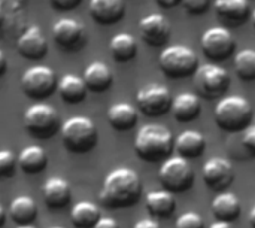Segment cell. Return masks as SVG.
<instances>
[{"mask_svg":"<svg viewBox=\"0 0 255 228\" xmlns=\"http://www.w3.org/2000/svg\"><path fill=\"white\" fill-rule=\"evenodd\" d=\"M142 193V182L133 169L118 167L103 181L100 200L111 209L128 208L137 203Z\"/></svg>","mask_w":255,"mask_h":228,"instance_id":"1","label":"cell"},{"mask_svg":"<svg viewBox=\"0 0 255 228\" xmlns=\"http://www.w3.org/2000/svg\"><path fill=\"white\" fill-rule=\"evenodd\" d=\"M175 139L170 130L160 124L143 125L134 139V151L139 158L148 163H160L170 158Z\"/></svg>","mask_w":255,"mask_h":228,"instance_id":"2","label":"cell"},{"mask_svg":"<svg viewBox=\"0 0 255 228\" xmlns=\"http://www.w3.org/2000/svg\"><path fill=\"white\" fill-rule=\"evenodd\" d=\"M253 108L245 97L227 96L215 108V122L227 133L245 131L253 122Z\"/></svg>","mask_w":255,"mask_h":228,"instance_id":"3","label":"cell"},{"mask_svg":"<svg viewBox=\"0 0 255 228\" xmlns=\"http://www.w3.org/2000/svg\"><path fill=\"white\" fill-rule=\"evenodd\" d=\"M61 139L67 151L85 154L96 148L99 133L96 124L87 116H72L61 125Z\"/></svg>","mask_w":255,"mask_h":228,"instance_id":"4","label":"cell"},{"mask_svg":"<svg viewBox=\"0 0 255 228\" xmlns=\"http://www.w3.org/2000/svg\"><path fill=\"white\" fill-rule=\"evenodd\" d=\"M160 69L172 79H184L194 76L199 69L197 54L185 45H172L160 54Z\"/></svg>","mask_w":255,"mask_h":228,"instance_id":"5","label":"cell"},{"mask_svg":"<svg viewBox=\"0 0 255 228\" xmlns=\"http://www.w3.org/2000/svg\"><path fill=\"white\" fill-rule=\"evenodd\" d=\"M24 125L33 137L46 140L55 136L60 130V116L51 105L36 103L27 109Z\"/></svg>","mask_w":255,"mask_h":228,"instance_id":"6","label":"cell"},{"mask_svg":"<svg viewBox=\"0 0 255 228\" xmlns=\"http://www.w3.org/2000/svg\"><path fill=\"white\" fill-rule=\"evenodd\" d=\"M230 87L229 72L217 64L199 66L194 73V88L203 99L214 100L223 97Z\"/></svg>","mask_w":255,"mask_h":228,"instance_id":"7","label":"cell"},{"mask_svg":"<svg viewBox=\"0 0 255 228\" xmlns=\"http://www.w3.org/2000/svg\"><path fill=\"white\" fill-rule=\"evenodd\" d=\"M161 185L172 193H184L194 184V170L188 160L176 155L167 158L158 172Z\"/></svg>","mask_w":255,"mask_h":228,"instance_id":"8","label":"cell"},{"mask_svg":"<svg viewBox=\"0 0 255 228\" xmlns=\"http://www.w3.org/2000/svg\"><path fill=\"white\" fill-rule=\"evenodd\" d=\"M21 88L27 97L33 100H43L52 96L58 88V79L51 67L34 66L24 72L21 78Z\"/></svg>","mask_w":255,"mask_h":228,"instance_id":"9","label":"cell"},{"mask_svg":"<svg viewBox=\"0 0 255 228\" xmlns=\"http://www.w3.org/2000/svg\"><path fill=\"white\" fill-rule=\"evenodd\" d=\"M136 105L143 115L155 118L163 116L164 114L172 111L173 97L164 85L149 84L137 93Z\"/></svg>","mask_w":255,"mask_h":228,"instance_id":"10","label":"cell"},{"mask_svg":"<svg viewBox=\"0 0 255 228\" xmlns=\"http://www.w3.org/2000/svg\"><path fill=\"white\" fill-rule=\"evenodd\" d=\"M202 49L206 58L221 63L235 52V39L227 27H211L202 36Z\"/></svg>","mask_w":255,"mask_h":228,"instance_id":"11","label":"cell"},{"mask_svg":"<svg viewBox=\"0 0 255 228\" xmlns=\"http://www.w3.org/2000/svg\"><path fill=\"white\" fill-rule=\"evenodd\" d=\"M55 43L67 52H76L85 45V27L75 19H60L52 27Z\"/></svg>","mask_w":255,"mask_h":228,"instance_id":"12","label":"cell"},{"mask_svg":"<svg viewBox=\"0 0 255 228\" xmlns=\"http://www.w3.org/2000/svg\"><path fill=\"white\" fill-rule=\"evenodd\" d=\"M235 178L233 167L229 160L223 157H212L203 166L205 184L214 191H223L232 185Z\"/></svg>","mask_w":255,"mask_h":228,"instance_id":"13","label":"cell"},{"mask_svg":"<svg viewBox=\"0 0 255 228\" xmlns=\"http://www.w3.org/2000/svg\"><path fill=\"white\" fill-rule=\"evenodd\" d=\"M139 28L143 42L152 48L164 46L170 39V22L161 13H151L145 16L140 21Z\"/></svg>","mask_w":255,"mask_h":228,"instance_id":"14","label":"cell"},{"mask_svg":"<svg viewBox=\"0 0 255 228\" xmlns=\"http://www.w3.org/2000/svg\"><path fill=\"white\" fill-rule=\"evenodd\" d=\"M16 48L21 57L30 61H39L48 54V42L37 25L28 27L16 42Z\"/></svg>","mask_w":255,"mask_h":228,"instance_id":"15","label":"cell"},{"mask_svg":"<svg viewBox=\"0 0 255 228\" xmlns=\"http://www.w3.org/2000/svg\"><path fill=\"white\" fill-rule=\"evenodd\" d=\"M215 13L226 27H239L250 16L248 0H215Z\"/></svg>","mask_w":255,"mask_h":228,"instance_id":"16","label":"cell"},{"mask_svg":"<svg viewBox=\"0 0 255 228\" xmlns=\"http://www.w3.org/2000/svg\"><path fill=\"white\" fill-rule=\"evenodd\" d=\"M90 15L100 25H114L124 16V0H90Z\"/></svg>","mask_w":255,"mask_h":228,"instance_id":"17","label":"cell"},{"mask_svg":"<svg viewBox=\"0 0 255 228\" xmlns=\"http://www.w3.org/2000/svg\"><path fill=\"white\" fill-rule=\"evenodd\" d=\"M175 149H176L178 155H181L187 160H194L205 154L206 140L202 133H199L196 130H185L176 137Z\"/></svg>","mask_w":255,"mask_h":228,"instance_id":"18","label":"cell"},{"mask_svg":"<svg viewBox=\"0 0 255 228\" xmlns=\"http://www.w3.org/2000/svg\"><path fill=\"white\" fill-rule=\"evenodd\" d=\"M84 81L88 91L105 93L112 87L114 75L103 61H93L84 72Z\"/></svg>","mask_w":255,"mask_h":228,"instance_id":"19","label":"cell"},{"mask_svg":"<svg viewBox=\"0 0 255 228\" xmlns=\"http://www.w3.org/2000/svg\"><path fill=\"white\" fill-rule=\"evenodd\" d=\"M202 111V100L199 94L193 93H182L173 97L172 112L176 121L179 122H190L194 121Z\"/></svg>","mask_w":255,"mask_h":228,"instance_id":"20","label":"cell"},{"mask_svg":"<svg viewBox=\"0 0 255 228\" xmlns=\"http://www.w3.org/2000/svg\"><path fill=\"white\" fill-rule=\"evenodd\" d=\"M70 197H72V190L66 179L57 176L46 179L43 185V199L49 208L54 209L64 208L66 205H69Z\"/></svg>","mask_w":255,"mask_h":228,"instance_id":"21","label":"cell"},{"mask_svg":"<svg viewBox=\"0 0 255 228\" xmlns=\"http://www.w3.org/2000/svg\"><path fill=\"white\" fill-rule=\"evenodd\" d=\"M108 121L117 131H128L137 124V109L130 103H115L108 111Z\"/></svg>","mask_w":255,"mask_h":228,"instance_id":"22","label":"cell"},{"mask_svg":"<svg viewBox=\"0 0 255 228\" xmlns=\"http://www.w3.org/2000/svg\"><path fill=\"white\" fill-rule=\"evenodd\" d=\"M58 91L61 99L69 105H78L85 100L87 97V84L84 78H79L78 75L67 73L64 75L58 82Z\"/></svg>","mask_w":255,"mask_h":228,"instance_id":"23","label":"cell"},{"mask_svg":"<svg viewBox=\"0 0 255 228\" xmlns=\"http://www.w3.org/2000/svg\"><path fill=\"white\" fill-rule=\"evenodd\" d=\"M46 164H48L46 152L37 145H30L24 148L18 157V166L27 175H36L43 172Z\"/></svg>","mask_w":255,"mask_h":228,"instance_id":"24","label":"cell"},{"mask_svg":"<svg viewBox=\"0 0 255 228\" xmlns=\"http://www.w3.org/2000/svg\"><path fill=\"white\" fill-rule=\"evenodd\" d=\"M111 55L117 63H128L137 54V42L128 33L115 34L109 43Z\"/></svg>","mask_w":255,"mask_h":228,"instance_id":"25","label":"cell"},{"mask_svg":"<svg viewBox=\"0 0 255 228\" xmlns=\"http://www.w3.org/2000/svg\"><path fill=\"white\" fill-rule=\"evenodd\" d=\"M212 214L218 220L233 221L241 215V202L233 193H220L212 200Z\"/></svg>","mask_w":255,"mask_h":228,"instance_id":"26","label":"cell"},{"mask_svg":"<svg viewBox=\"0 0 255 228\" xmlns=\"http://www.w3.org/2000/svg\"><path fill=\"white\" fill-rule=\"evenodd\" d=\"M9 217L16 224H31L37 217L36 202L28 196H19L9 205Z\"/></svg>","mask_w":255,"mask_h":228,"instance_id":"27","label":"cell"},{"mask_svg":"<svg viewBox=\"0 0 255 228\" xmlns=\"http://www.w3.org/2000/svg\"><path fill=\"white\" fill-rule=\"evenodd\" d=\"M146 208L155 217H167L175 209V197L169 190L151 191L146 196Z\"/></svg>","mask_w":255,"mask_h":228,"instance_id":"28","label":"cell"},{"mask_svg":"<svg viewBox=\"0 0 255 228\" xmlns=\"http://www.w3.org/2000/svg\"><path fill=\"white\" fill-rule=\"evenodd\" d=\"M72 223L79 228H93L100 220L99 208L91 202H78L70 212Z\"/></svg>","mask_w":255,"mask_h":228,"instance_id":"29","label":"cell"},{"mask_svg":"<svg viewBox=\"0 0 255 228\" xmlns=\"http://www.w3.org/2000/svg\"><path fill=\"white\" fill-rule=\"evenodd\" d=\"M235 72L242 81H255V49H242L236 54Z\"/></svg>","mask_w":255,"mask_h":228,"instance_id":"30","label":"cell"},{"mask_svg":"<svg viewBox=\"0 0 255 228\" xmlns=\"http://www.w3.org/2000/svg\"><path fill=\"white\" fill-rule=\"evenodd\" d=\"M16 163L18 158L15 157V154L7 149H3L0 152V175L3 178H12L15 175Z\"/></svg>","mask_w":255,"mask_h":228,"instance_id":"31","label":"cell"},{"mask_svg":"<svg viewBox=\"0 0 255 228\" xmlns=\"http://www.w3.org/2000/svg\"><path fill=\"white\" fill-rule=\"evenodd\" d=\"M205 223L203 218L197 214V212H185L182 214L176 223H175V228H203Z\"/></svg>","mask_w":255,"mask_h":228,"instance_id":"32","label":"cell"},{"mask_svg":"<svg viewBox=\"0 0 255 228\" xmlns=\"http://www.w3.org/2000/svg\"><path fill=\"white\" fill-rule=\"evenodd\" d=\"M185 10L191 15H202L208 10L211 0H181Z\"/></svg>","mask_w":255,"mask_h":228,"instance_id":"33","label":"cell"},{"mask_svg":"<svg viewBox=\"0 0 255 228\" xmlns=\"http://www.w3.org/2000/svg\"><path fill=\"white\" fill-rule=\"evenodd\" d=\"M242 145L245 146V149L248 152H251L253 155H255V125H250L242 136Z\"/></svg>","mask_w":255,"mask_h":228,"instance_id":"34","label":"cell"},{"mask_svg":"<svg viewBox=\"0 0 255 228\" xmlns=\"http://www.w3.org/2000/svg\"><path fill=\"white\" fill-rule=\"evenodd\" d=\"M82 0H49L51 6L60 12H69L81 4Z\"/></svg>","mask_w":255,"mask_h":228,"instance_id":"35","label":"cell"},{"mask_svg":"<svg viewBox=\"0 0 255 228\" xmlns=\"http://www.w3.org/2000/svg\"><path fill=\"white\" fill-rule=\"evenodd\" d=\"M93 228H120V226L111 217H100V220L96 223V226Z\"/></svg>","mask_w":255,"mask_h":228,"instance_id":"36","label":"cell"},{"mask_svg":"<svg viewBox=\"0 0 255 228\" xmlns=\"http://www.w3.org/2000/svg\"><path fill=\"white\" fill-rule=\"evenodd\" d=\"M133 228H161L160 223L151 218H142L140 221H137Z\"/></svg>","mask_w":255,"mask_h":228,"instance_id":"37","label":"cell"},{"mask_svg":"<svg viewBox=\"0 0 255 228\" xmlns=\"http://www.w3.org/2000/svg\"><path fill=\"white\" fill-rule=\"evenodd\" d=\"M155 3H157L160 7H163V9H172V7H175L176 4H179L181 0H155Z\"/></svg>","mask_w":255,"mask_h":228,"instance_id":"38","label":"cell"},{"mask_svg":"<svg viewBox=\"0 0 255 228\" xmlns=\"http://www.w3.org/2000/svg\"><path fill=\"white\" fill-rule=\"evenodd\" d=\"M209 228H235L233 227V224H232V221H223V220H220V221H215V223H212Z\"/></svg>","mask_w":255,"mask_h":228,"instance_id":"39","label":"cell"},{"mask_svg":"<svg viewBox=\"0 0 255 228\" xmlns=\"http://www.w3.org/2000/svg\"><path fill=\"white\" fill-rule=\"evenodd\" d=\"M6 69H7V61H6V57L3 52H0V76H3L6 73Z\"/></svg>","mask_w":255,"mask_h":228,"instance_id":"40","label":"cell"},{"mask_svg":"<svg viewBox=\"0 0 255 228\" xmlns=\"http://www.w3.org/2000/svg\"><path fill=\"white\" fill-rule=\"evenodd\" d=\"M4 221H6V211L3 206H0V226H4Z\"/></svg>","mask_w":255,"mask_h":228,"instance_id":"41","label":"cell"},{"mask_svg":"<svg viewBox=\"0 0 255 228\" xmlns=\"http://www.w3.org/2000/svg\"><path fill=\"white\" fill-rule=\"evenodd\" d=\"M250 223H251L253 228H255V206L251 209V212H250Z\"/></svg>","mask_w":255,"mask_h":228,"instance_id":"42","label":"cell"},{"mask_svg":"<svg viewBox=\"0 0 255 228\" xmlns=\"http://www.w3.org/2000/svg\"><path fill=\"white\" fill-rule=\"evenodd\" d=\"M15 228H36L33 224H18Z\"/></svg>","mask_w":255,"mask_h":228,"instance_id":"43","label":"cell"},{"mask_svg":"<svg viewBox=\"0 0 255 228\" xmlns=\"http://www.w3.org/2000/svg\"><path fill=\"white\" fill-rule=\"evenodd\" d=\"M251 21H253V25L255 27V10L253 12V15H251Z\"/></svg>","mask_w":255,"mask_h":228,"instance_id":"44","label":"cell"},{"mask_svg":"<svg viewBox=\"0 0 255 228\" xmlns=\"http://www.w3.org/2000/svg\"><path fill=\"white\" fill-rule=\"evenodd\" d=\"M49 228H64V227H60V226H55V227H49Z\"/></svg>","mask_w":255,"mask_h":228,"instance_id":"45","label":"cell"}]
</instances>
